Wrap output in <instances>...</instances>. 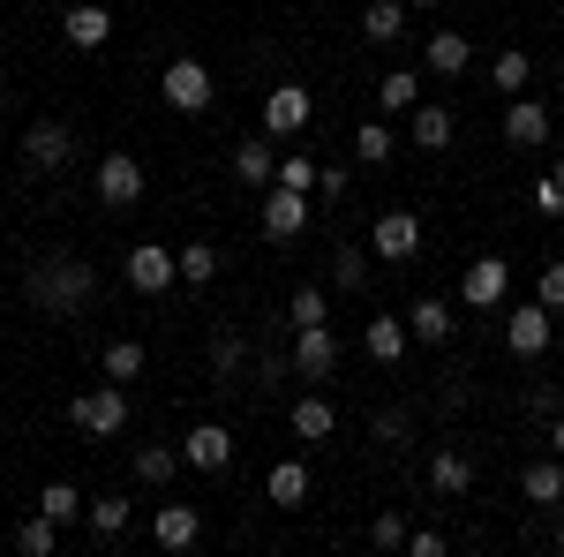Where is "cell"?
I'll return each instance as SVG.
<instances>
[{
	"instance_id": "obj_1",
	"label": "cell",
	"mask_w": 564,
	"mask_h": 557,
	"mask_svg": "<svg viewBox=\"0 0 564 557\" xmlns=\"http://www.w3.org/2000/svg\"><path fill=\"white\" fill-rule=\"evenodd\" d=\"M90 294H98V271L84 257H39L23 271V301L45 309V317H76Z\"/></svg>"
},
{
	"instance_id": "obj_2",
	"label": "cell",
	"mask_w": 564,
	"mask_h": 557,
	"mask_svg": "<svg viewBox=\"0 0 564 557\" xmlns=\"http://www.w3.org/2000/svg\"><path fill=\"white\" fill-rule=\"evenodd\" d=\"M68 422L84 429V437H113V429H129V385H90V392H76L68 399Z\"/></svg>"
},
{
	"instance_id": "obj_3",
	"label": "cell",
	"mask_w": 564,
	"mask_h": 557,
	"mask_svg": "<svg viewBox=\"0 0 564 557\" xmlns=\"http://www.w3.org/2000/svg\"><path fill=\"white\" fill-rule=\"evenodd\" d=\"M505 346H512L520 362L550 354V346H557V317H550L542 301H512V309H505Z\"/></svg>"
},
{
	"instance_id": "obj_4",
	"label": "cell",
	"mask_w": 564,
	"mask_h": 557,
	"mask_svg": "<svg viewBox=\"0 0 564 557\" xmlns=\"http://www.w3.org/2000/svg\"><path fill=\"white\" fill-rule=\"evenodd\" d=\"M159 98H166L174 114H204V106L218 98V84H212V68H204V61H188V53H181V61H166V76H159Z\"/></svg>"
},
{
	"instance_id": "obj_5",
	"label": "cell",
	"mask_w": 564,
	"mask_h": 557,
	"mask_svg": "<svg viewBox=\"0 0 564 557\" xmlns=\"http://www.w3.org/2000/svg\"><path fill=\"white\" fill-rule=\"evenodd\" d=\"M23 167L31 173L76 167V129H68V121H23Z\"/></svg>"
},
{
	"instance_id": "obj_6",
	"label": "cell",
	"mask_w": 564,
	"mask_h": 557,
	"mask_svg": "<svg viewBox=\"0 0 564 557\" xmlns=\"http://www.w3.org/2000/svg\"><path fill=\"white\" fill-rule=\"evenodd\" d=\"M302 226H308V189L271 181L263 189V242H302Z\"/></svg>"
},
{
	"instance_id": "obj_7",
	"label": "cell",
	"mask_w": 564,
	"mask_h": 557,
	"mask_svg": "<svg viewBox=\"0 0 564 557\" xmlns=\"http://www.w3.org/2000/svg\"><path fill=\"white\" fill-rule=\"evenodd\" d=\"M98 204H106V212H129V204H143V159H129V151H106V159H98Z\"/></svg>"
},
{
	"instance_id": "obj_8",
	"label": "cell",
	"mask_w": 564,
	"mask_h": 557,
	"mask_svg": "<svg viewBox=\"0 0 564 557\" xmlns=\"http://www.w3.org/2000/svg\"><path fill=\"white\" fill-rule=\"evenodd\" d=\"M332 369H339V332L332 324H294V377L324 385Z\"/></svg>"
},
{
	"instance_id": "obj_9",
	"label": "cell",
	"mask_w": 564,
	"mask_h": 557,
	"mask_svg": "<svg viewBox=\"0 0 564 557\" xmlns=\"http://www.w3.org/2000/svg\"><path fill=\"white\" fill-rule=\"evenodd\" d=\"M308 114H316L308 84H271V90H263V136H302Z\"/></svg>"
},
{
	"instance_id": "obj_10",
	"label": "cell",
	"mask_w": 564,
	"mask_h": 557,
	"mask_svg": "<svg viewBox=\"0 0 564 557\" xmlns=\"http://www.w3.org/2000/svg\"><path fill=\"white\" fill-rule=\"evenodd\" d=\"M121 271H129V287H135V294H166V287L181 279V257H174V249H159V242H135Z\"/></svg>"
},
{
	"instance_id": "obj_11",
	"label": "cell",
	"mask_w": 564,
	"mask_h": 557,
	"mask_svg": "<svg viewBox=\"0 0 564 557\" xmlns=\"http://www.w3.org/2000/svg\"><path fill=\"white\" fill-rule=\"evenodd\" d=\"M369 249L384 264H406L414 249H422V218L414 212H377V226H369Z\"/></svg>"
},
{
	"instance_id": "obj_12",
	"label": "cell",
	"mask_w": 564,
	"mask_h": 557,
	"mask_svg": "<svg viewBox=\"0 0 564 557\" xmlns=\"http://www.w3.org/2000/svg\"><path fill=\"white\" fill-rule=\"evenodd\" d=\"M459 294H467V309H505V294H512V264L505 257H475L467 279H459Z\"/></svg>"
},
{
	"instance_id": "obj_13",
	"label": "cell",
	"mask_w": 564,
	"mask_h": 557,
	"mask_svg": "<svg viewBox=\"0 0 564 557\" xmlns=\"http://www.w3.org/2000/svg\"><path fill=\"white\" fill-rule=\"evenodd\" d=\"M181 460H188L196 474H218L226 460H234V429L226 422H196L188 437H181Z\"/></svg>"
},
{
	"instance_id": "obj_14",
	"label": "cell",
	"mask_w": 564,
	"mask_h": 557,
	"mask_svg": "<svg viewBox=\"0 0 564 557\" xmlns=\"http://www.w3.org/2000/svg\"><path fill=\"white\" fill-rule=\"evenodd\" d=\"M61 39L76 45V53H98V45L113 39V15H106V8H98V0H76V8H68V15H61Z\"/></svg>"
},
{
	"instance_id": "obj_15",
	"label": "cell",
	"mask_w": 564,
	"mask_h": 557,
	"mask_svg": "<svg viewBox=\"0 0 564 557\" xmlns=\"http://www.w3.org/2000/svg\"><path fill=\"white\" fill-rule=\"evenodd\" d=\"M505 143H512V151H534V143H550V106H534V98H512V106H505Z\"/></svg>"
},
{
	"instance_id": "obj_16",
	"label": "cell",
	"mask_w": 564,
	"mask_h": 557,
	"mask_svg": "<svg viewBox=\"0 0 564 557\" xmlns=\"http://www.w3.org/2000/svg\"><path fill=\"white\" fill-rule=\"evenodd\" d=\"M430 490L436 497H467V490H475V460H467L459 444H436L430 452Z\"/></svg>"
},
{
	"instance_id": "obj_17",
	"label": "cell",
	"mask_w": 564,
	"mask_h": 557,
	"mask_svg": "<svg viewBox=\"0 0 564 557\" xmlns=\"http://www.w3.org/2000/svg\"><path fill=\"white\" fill-rule=\"evenodd\" d=\"M234 181H249V189H271V181H279L271 136H241V143H234Z\"/></svg>"
},
{
	"instance_id": "obj_18",
	"label": "cell",
	"mask_w": 564,
	"mask_h": 557,
	"mask_svg": "<svg viewBox=\"0 0 564 557\" xmlns=\"http://www.w3.org/2000/svg\"><path fill=\"white\" fill-rule=\"evenodd\" d=\"M286 422H294V437H302V444H332V429H339V407H332L324 392H302Z\"/></svg>"
},
{
	"instance_id": "obj_19",
	"label": "cell",
	"mask_w": 564,
	"mask_h": 557,
	"mask_svg": "<svg viewBox=\"0 0 564 557\" xmlns=\"http://www.w3.org/2000/svg\"><path fill=\"white\" fill-rule=\"evenodd\" d=\"M361 346H369V362H406V346H414V332H406V317H369L361 324Z\"/></svg>"
},
{
	"instance_id": "obj_20",
	"label": "cell",
	"mask_w": 564,
	"mask_h": 557,
	"mask_svg": "<svg viewBox=\"0 0 564 557\" xmlns=\"http://www.w3.org/2000/svg\"><path fill=\"white\" fill-rule=\"evenodd\" d=\"M422 61H430V76L452 84V76H467V68H475V45H467V31H436V39L422 45Z\"/></svg>"
},
{
	"instance_id": "obj_21",
	"label": "cell",
	"mask_w": 564,
	"mask_h": 557,
	"mask_svg": "<svg viewBox=\"0 0 564 557\" xmlns=\"http://www.w3.org/2000/svg\"><path fill=\"white\" fill-rule=\"evenodd\" d=\"M151 535H159V550H196V535H204V513H196V505H159Z\"/></svg>"
},
{
	"instance_id": "obj_22",
	"label": "cell",
	"mask_w": 564,
	"mask_h": 557,
	"mask_svg": "<svg viewBox=\"0 0 564 557\" xmlns=\"http://www.w3.org/2000/svg\"><path fill=\"white\" fill-rule=\"evenodd\" d=\"M263 497H271L279 513H302V505H308V468H302V460H279V468L263 474Z\"/></svg>"
},
{
	"instance_id": "obj_23",
	"label": "cell",
	"mask_w": 564,
	"mask_h": 557,
	"mask_svg": "<svg viewBox=\"0 0 564 557\" xmlns=\"http://www.w3.org/2000/svg\"><path fill=\"white\" fill-rule=\"evenodd\" d=\"M39 513L53 519V527H84L90 505H84V490H76V482H45V490H39Z\"/></svg>"
},
{
	"instance_id": "obj_24",
	"label": "cell",
	"mask_w": 564,
	"mask_h": 557,
	"mask_svg": "<svg viewBox=\"0 0 564 557\" xmlns=\"http://www.w3.org/2000/svg\"><path fill=\"white\" fill-rule=\"evenodd\" d=\"M406 332H414V340H422V346H444V340H452V332H459V324H452V309H444V301H436V294H422V301H414V309H406Z\"/></svg>"
},
{
	"instance_id": "obj_25",
	"label": "cell",
	"mask_w": 564,
	"mask_h": 557,
	"mask_svg": "<svg viewBox=\"0 0 564 557\" xmlns=\"http://www.w3.org/2000/svg\"><path fill=\"white\" fill-rule=\"evenodd\" d=\"M520 497L527 505H564V452L557 460H534V468L520 474Z\"/></svg>"
},
{
	"instance_id": "obj_26",
	"label": "cell",
	"mask_w": 564,
	"mask_h": 557,
	"mask_svg": "<svg viewBox=\"0 0 564 557\" xmlns=\"http://www.w3.org/2000/svg\"><path fill=\"white\" fill-rule=\"evenodd\" d=\"M361 39L369 45L406 39V0H369V8H361Z\"/></svg>"
},
{
	"instance_id": "obj_27",
	"label": "cell",
	"mask_w": 564,
	"mask_h": 557,
	"mask_svg": "<svg viewBox=\"0 0 564 557\" xmlns=\"http://www.w3.org/2000/svg\"><path fill=\"white\" fill-rule=\"evenodd\" d=\"M181 468H188V460H181L174 444H143V452H135V482H143V490H166Z\"/></svg>"
},
{
	"instance_id": "obj_28",
	"label": "cell",
	"mask_w": 564,
	"mask_h": 557,
	"mask_svg": "<svg viewBox=\"0 0 564 557\" xmlns=\"http://www.w3.org/2000/svg\"><path fill=\"white\" fill-rule=\"evenodd\" d=\"M391 159H399V136L384 121H361L354 129V167H391Z\"/></svg>"
},
{
	"instance_id": "obj_29",
	"label": "cell",
	"mask_w": 564,
	"mask_h": 557,
	"mask_svg": "<svg viewBox=\"0 0 564 557\" xmlns=\"http://www.w3.org/2000/svg\"><path fill=\"white\" fill-rule=\"evenodd\" d=\"M489 84L505 90V98H520V90L534 84V61H527L520 45H505V53H497V61H489Z\"/></svg>"
},
{
	"instance_id": "obj_30",
	"label": "cell",
	"mask_w": 564,
	"mask_h": 557,
	"mask_svg": "<svg viewBox=\"0 0 564 557\" xmlns=\"http://www.w3.org/2000/svg\"><path fill=\"white\" fill-rule=\"evenodd\" d=\"M241 362H249L241 332H234V324H218V332H212V377H218V385H234V377H241Z\"/></svg>"
},
{
	"instance_id": "obj_31",
	"label": "cell",
	"mask_w": 564,
	"mask_h": 557,
	"mask_svg": "<svg viewBox=\"0 0 564 557\" xmlns=\"http://www.w3.org/2000/svg\"><path fill=\"white\" fill-rule=\"evenodd\" d=\"M377 98H384V114H414L422 106V76L414 68H391L384 84H377Z\"/></svg>"
},
{
	"instance_id": "obj_32",
	"label": "cell",
	"mask_w": 564,
	"mask_h": 557,
	"mask_svg": "<svg viewBox=\"0 0 564 557\" xmlns=\"http://www.w3.org/2000/svg\"><path fill=\"white\" fill-rule=\"evenodd\" d=\"M15 550H23V557H53V550H61V527H53L45 513L15 519Z\"/></svg>"
},
{
	"instance_id": "obj_33",
	"label": "cell",
	"mask_w": 564,
	"mask_h": 557,
	"mask_svg": "<svg viewBox=\"0 0 564 557\" xmlns=\"http://www.w3.org/2000/svg\"><path fill=\"white\" fill-rule=\"evenodd\" d=\"M414 143H422V151H452V114H444V106H414Z\"/></svg>"
},
{
	"instance_id": "obj_34",
	"label": "cell",
	"mask_w": 564,
	"mask_h": 557,
	"mask_svg": "<svg viewBox=\"0 0 564 557\" xmlns=\"http://www.w3.org/2000/svg\"><path fill=\"white\" fill-rule=\"evenodd\" d=\"M129 497H90V535H98V543H113V535H129Z\"/></svg>"
},
{
	"instance_id": "obj_35",
	"label": "cell",
	"mask_w": 564,
	"mask_h": 557,
	"mask_svg": "<svg viewBox=\"0 0 564 557\" xmlns=\"http://www.w3.org/2000/svg\"><path fill=\"white\" fill-rule=\"evenodd\" d=\"M181 257V279H188V287H212L218 279V249L212 242H188V249H174Z\"/></svg>"
},
{
	"instance_id": "obj_36",
	"label": "cell",
	"mask_w": 564,
	"mask_h": 557,
	"mask_svg": "<svg viewBox=\"0 0 564 557\" xmlns=\"http://www.w3.org/2000/svg\"><path fill=\"white\" fill-rule=\"evenodd\" d=\"M106 377H113V385H135V377H143V340H113L106 346Z\"/></svg>"
},
{
	"instance_id": "obj_37",
	"label": "cell",
	"mask_w": 564,
	"mask_h": 557,
	"mask_svg": "<svg viewBox=\"0 0 564 557\" xmlns=\"http://www.w3.org/2000/svg\"><path fill=\"white\" fill-rule=\"evenodd\" d=\"M286 324H332V309H324V287H294V301H286Z\"/></svg>"
},
{
	"instance_id": "obj_38",
	"label": "cell",
	"mask_w": 564,
	"mask_h": 557,
	"mask_svg": "<svg viewBox=\"0 0 564 557\" xmlns=\"http://www.w3.org/2000/svg\"><path fill=\"white\" fill-rule=\"evenodd\" d=\"M316 167H324V159H308V151H286V159H279V181H286V189H308V196H316Z\"/></svg>"
},
{
	"instance_id": "obj_39",
	"label": "cell",
	"mask_w": 564,
	"mask_h": 557,
	"mask_svg": "<svg viewBox=\"0 0 564 557\" xmlns=\"http://www.w3.org/2000/svg\"><path fill=\"white\" fill-rule=\"evenodd\" d=\"M534 212H542V218H564V167H550L542 181H534Z\"/></svg>"
},
{
	"instance_id": "obj_40",
	"label": "cell",
	"mask_w": 564,
	"mask_h": 557,
	"mask_svg": "<svg viewBox=\"0 0 564 557\" xmlns=\"http://www.w3.org/2000/svg\"><path fill=\"white\" fill-rule=\"evenodd\" d=\"M534 301H542L550 317H557V309H564V257H557V264H542V271H534Z\"/></svg>"
},
{
	"instance_id": "obj_41",
	"label": "cell",
	"mask_w": 564,
	"mask_h": 557,
	"mask_svg": "<svg viewBox=\"0 0 564 557\" xmlns=\"http://www.w3.org/2000/svg\"><path fill=\"white\" fill-rule=\"evenodd\" d=\"M332 279H339V287H369V257H361V249H339V257H332Z\"/></svg>"
},
{
	"instance_id": "obj_42",
	"label": "cell",
	"mask_w": 564,
	"mask_h": 557,
	"mask_svg": "<svg viewBox=\"0 0 564 557\" xmlns=\"http://www.w3.org/2000/svg\"><path fill=\"white\" fill-rule=\"evenodd\" d=\"M369 437H377V444H384V452H399V444H406V437H414V422H406V415H399V407H391V415H377V422H369Z\"/></svg>"
},
{
	"instance_id": "obj_43",
	"label": "cell",
	"mask_w": 564,
	"mask_h": 557,
	"mask_svg": "<svg viewBox=\"0 0 564 557\" xmlns=\"http://www.w3.org/2000/svg\"><path fill=\"white\" fill-rule=\"evenodd\" d=\"M406 535H414V527H406L399 513H377V527H369V543H377V550H406Z\"/></svg>"
},
{
	"instance_id": "obj_44",
	"label": "cell",
	"mask_w": 564,
	"mask_h": 557,
	"mask_svg": "<svg viewBox=\"0 0 564 557\" xmlns=\"http://www.w3.org/2000/svg\"><path fill=\"white\" fill-rule=\"evenodd\" d=\"M406 550H414V557H444V535H436V527H414Z\"/></svg>"
},
{
	"instance_id": "obj_45",
	"label": "cell",
	"mask_w": 564,
	"mask_h": 557,
	"mask_svg": "<svg viewBox=\"0 0 564 557\" xmlns=\"http://www.w3.org/2000/svg\"><path fill=\"white\" fill-rule=\"evenodd\" d=\"M347 181H354L347 167H316V189H324V196H347Z\"/></svg>"
},
{
	"instance_id": "obj_46",
	"label": "cell",
	"mask_w": 564,
	"mask_h": 557,
	"mask_svg": "<svg viewBox=\"0 0 564 557\" xmlns=\"http://www.w3.org/2000/svg\"><path fill=\"white\" fill-rule=\"evenodd\" d=\"M550 444H557V452H564V415H557V422H550Z\"/></svg>"
},
{
	"instance_id": "obj_47",
	"label": "cell",
	"mask_w": 564,
	"mask_h": 557,
	"mask_svg": "<svg viewBox=\"0 0 564 557\" xmlns=\"http://www.w3.org/2000/svg\"><path fill=\"white\" fill-rule=\"evenodd\" d=\"M557 346H564V309H557Z\"/></svg>"
},
{
	"instance_id": "obj_48",
	"label": "cell",
	"mask_w": 564,
	"mask_h": 557,
	"mask_svg": "<svg viewBox=\"0 0 564 557\" xmlns=\"http://www.w3.org/2000/svg\"><path fill=\"white\" fill-rule=\"evenodd\" d=\"M406 8H436V0H406Z\"/></svg>"
},
{
	"instance_id": "obj_49",
	"label": "cell",
	"mask_w": 564,
	"mask_h": 557,
	"mask_svg": "<svg viewBox=\"0 0 564 557\" xmlns=\"http://www.w3.org/2000/svg\"><path fill=\"white\" fill-rule=\"evenodd\" d=\"M0 106H8V84H0Z\"/></svg>"
},
{
	"instance_id": "obj_50",
	"label": "cell",
	"mask_w": 564,
	"mask_h": 557,
	"mask_svg": "<svg viewBox=\"0 0 564 557\" xmlns=\"http://www.w3.org/2000/svg\"><path fill=\"white\" fill-rule=\"evenodd\" d=\"M557 550H564V527H557Z\"/></svg>"
}]
</instances>
